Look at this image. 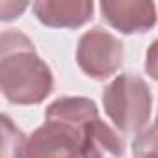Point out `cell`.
I'll return each instance as SVG.
<instances>
[{"label":"cell","instance_id":"1","mask_svg":"<svg viewBox=\"0 0 158 158\" xmlns=\"http://www.w3.org/2000/svg\"><path fill=\"white\" fill-rule=\"evenodd\" d=\"M0 86L17 106L39 104L54 88L50 67L37 56L30 37L17 30H6L0 37Z\"/></svg>","mask_w":158,"mask_h":158},{"label":"cell","instance_id":"4","mask_svg":"<svg viewBox=\"0 0 158 158\" xmlns=\"http://www.w3.org/2000/svg\"><path fill=\"white\" fill-rule=\"evenodd\" d=\"M21 158H82L80 134L60 123L45 121L26 138Z\"/></svg>","mask_w":158,"mask_h":158},{"label":"cell","instance_id":"9","mask_svg":"<svg viewBox=\"0 0 158 158\" xmlns=\"http://www.w3.org/2000/svg\"><path fill=\"white\" fill-rule=\"evenodd\" d=\"M2 158H21L26 136L10 121L6 114L2 115Z\"/></svg>","mask_w":158,"mask_h":158},{"label":"cell","instance_id":"3","mask_svg":"<svg viewBox=\"0 0 158 158\" xmlns=\"http://www.w3.org/2000/svg\"><path fill=\"white\" fill-rule=\"evenodd\" d=\"M76 63L93 80H106L123 63V43L114 34L95 26L78 39Z\"/></svg>","mask_w":158,"mask_h":158},{"label":"cell","instance_id":"6","mask_svg":"<svg viewBox=\"0 0 158 158\" xmlns=\"http://www.w3.org/2000/svg\"><path fill=\"white\" fill-rule=\"evenodd\" d=\"M91 0H37L32 4L37 21L48 28H80L93 19Z\"/></svg>","mask_w":158,"mask_h":158},{"label":"cell","instance_id":"2","mask_svg":"<svg viewBox=\"0 0 158 158\" xmlns=\"http://www.w3.org/2000/svg\"><path fill=\"white\" fill-rule=\"evenodd\" d=\"M102 104L119 132L138 136L151 119L152 95L139 74L123 73L104 88Z\"/></svg>","mask_w":158,"mask_h":158},{"label":"cell","instance_id":"5","mask_svg":"<svg viewBox=\"0 0 158 158\" xmlns=\"http://www.w3.org/2000/svg\"><path fill=\"white\" fill-rule=\"evenodd\" d=\"M101 13L112 28L125 35L145 34L158 21L156 6L151 0H104Z\"/></svg>","mask_w":158,"mask_h":158},{"label":"cell","instance_id":"11","mask_svg":"<svg viewBox=\"0 0 158 158\" xmlns=\"http://www.w3.org/2000/svg\"><path fill=\"white\" fill-rule=\"evenodd\" d=\"M145 73L158 82V39L152 41V45L147 48L145 54Z\"/></svg>","mask_w":158,"mask_h":158},{"label":"cell","instance_id":"12","mask_svg":"<svg viewBox=\"0 0 158 158\" xmlns=\"http://www.w3.org/2000/svg\"><path fill=\"white\" fill-rule=\"evenodd\" d=\"M154 127L158 128V112H156V121H154Z\"/></svg>","mask_w":158,"mask_h":158},{"label":"cell","instance_id":"10","mask_svg":"<svg viewBox=\"0 0 158 158\" xmlns=\"http://www.w3.org/2000/svg\"><path fill=\"white\" fill-rule=\"evenodd\" d=\"M134 158H158V128L149 127L141 130L132 143Z\"/></svg>","mask_w":158,"mask_h":158},{"label":"cell","instance_id":"8","mask_svg":"<svg viewBox=\"0 0 158 158\" xmlns=\"http://www.w3.org/2000/svg\"><path fill=\"white\" fill-rule=\"evenodd\" d=\"M47 121L60 123L78 134L84 127L99 117V108L91 99L86 97H60L47 108Z\"/></svg>","mask_w":158,"mask_h":158},{"label":"cell","instance_id":"7","mask_svg":"<svg viewBox=\"0 0 158 158\" xmlns=\"http://www.w3.org/2000/svg\"><path fill=\"white\" fill-rule=\"evenodd\" d=\"M125 141L101 117L88 123L80 134L82 158H123Z\"/></svg>","mask_w":158,"mask_h":158}]
</instances>
